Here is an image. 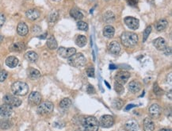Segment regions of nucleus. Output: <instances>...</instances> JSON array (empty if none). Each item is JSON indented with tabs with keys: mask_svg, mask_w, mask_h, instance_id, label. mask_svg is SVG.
I'll list each match as a JSON object with an SVG mask.
<instances>
[{
	"mask_svg": "<svg viewBox=\"0 0 172 131\" xmlns=\"http://www.w3.org/2000/svg\"><path fill=\"white\" fill-rule=\"evenodd\" d=\"M3 102L12 107H19L22 104V100L20 98H17L16 96H12V95H6L3 97Z\"/></svg>",
	"mask_w": 172,
	"mask_h": 131,
	"instance_id": "6",
	"label": "nucleus"
},
{
	"mask_svg": "<svg viewBox=\"0 0 172 131\" xmlns=\"http://www.w3.org/2000/svg\"><path fill=\"white\" fill-rule=\"evenodd\" d=\"M171 76H172V74L171 73H170L169 74V76L167 77H169V82H168V84H171V81H172V79H171ZM167 79H168V78H167Z\"/></svg>",
	"mask_w": 172,
	"mask_h": 131,
	"instance_id": "46",
	"label": "nucleus"
},
{
	"mask_svg": "<svg viewBox=\"0 0 172 131\" xmlns=\"http://www.w3.org/2000/svg\"><path fill=\"white\" fill-rule=\"evenodd\" d=\"M18 59L14 56H11V57H8L6 60V64L8 66L9 68H15L18 64Z\"/></svg>",
	"mask_w": 172,
	"mask_h": 131,
	"instance_id": "23",
	"label": "nucleus"
},
{
	"mask_svg": "<svg viewBox=\"0 0 172 131\" xmlns=\"http://www.w3.org/2000/svg\"><path fill=\"white\" fill-rule=\"evenodd\" d=\"M41 29L40 26H38V25H34L33 27V29H32V32H33V33H41Z\"/></svg>",
	"mask_w": 172,
	"mask_h": 131,
	"instance_id": "41",
	"label": "nucleus"
},
{
	"mask_svg": "<svg viewBox=\"0 0 172 131\" xmlns=\"http://www.w3.org/2000/svg\"><path fill=\"white\" fill-rule=\"evenodd\" d=\"M169 98L170 99H171V91H169Z\"/></svg>",
	"mask_w": 172,
	"mask_h": 131,
	"instance_id": "48",
	"label": "nucleus"
},
{
	"mask_svg": "<svg viewBox=\"0 0 172 131\" xmlns=\"http://www.w3.org/2000/svg\"><path fill=\"white\" fill-rule=\"evenodd\" d=\"M164 54L167 55V56H170V55L171 54V48L169 46H167L166 49L164 50Z\"/></svg>",
	"mask_w": 172,
	"mask_h": 131,
	"instance_id": "44",
	"label": "nucleus"
},
{
	"mask_svg": "<svg viewBox=\"0 0 172 131\" xmlns=\"http://www.w3.org/2000/svg\"><path fill=\"white\" fill-rule=\"evenodd\" d=\"M159 131H171L170 129H161V130H159Z\"/></svg>",
	"mask_w": 172,
	"mask_h": 131,
	"instance_id": "47",
	"label": "nucleus"
},
{
	"mask_svg": "<svg viewBox=\"0 0 172 131\" xmlns=\"http://www.w3.org/2000/svg\"><path fill=\"white\" fill-rule=\"evenodd\" d=\"M106 1H109V0H106Z\"/></svg>",
	"mask_w": 172,
	"mask_h": 131,
	"instance_id": "52",
	"label": "nucleus"
},
{
	"mask_svg": "<svg viewBox=\"0 0 172 131\" xmlns=\"http://www.w3.org/2000/svg\"><path fill=\"white\" fill-rule=\"evenodd\" d=\"M121 42L125 47L130 48L136 45L138 42V37L136 33L131 32H124L121 36Z\"/></svg>",
	"mask_w": 172,
	"mask_h": 131,
	"instance_id": "1",
	"label": "nucleus"
},
{
	"mask_svg": "<svg viewBox=\"0 0 172 131\" xmlns=\"http://www.w3.org/2000/svg\"><path fill=\"white\" fill-rule=\"evenodd\" d=\"M113 107H114L115 109L121 110L124 106V101L121 98H115L112 103Z\"/></svg>",
	"mask_w": 172,
	"mask_h": 131,
	"instance_id": "32",
	"label": "nucleus"
},
{
	"mask_svg": "<svg viewBox=\"0 0 172 131\" xmlns=\"http://www.w3.org/2000/svg\"><path fill=\"white\" fill-rule=\"evenodd\" d=\"M40 15H41V13L37 9H30V10L26 11V13H25V16L27 17L29 19L33 20V21L37 19L40 17Z\"/></svg>",
	"mask_w": 172,
	"mask_h": 131,
	"instance_id": "17",
	"label": "nucleus"
},
{
	"mask_svg": "<svg viewBox=\"0 0 172 131\" xmlns=\"http://www.w3.org/2000/svg\"><path fill=\"white\" fill-rule=\"evenodd\" d=\"M46 45L48 48L49 49H52V50H54V49H57L58 47V44L56 41V39H55L54 37H50L49 39H48V41L46 42Z\"/></svg>",
	"mask_w": 172,
	"mask_h": 131,
	"instance_id": "28",
	"label": "nucleus"
},
{
	"mask_svg": "<svg viewBox=\"0 0 172 131\" xmlns=\"http://www.w3.org/2000/svg\"><path fill=\"white\" fill-rule=\"evenodd\" d=\"M6 78H7V72H6V71H5V70L0 71V82L5 81Z\"/></svg>",
	"mask_w": 172,
	"mask_h": 131,
	"instance_id": "39",
	"label": "nucleus"
},
{
	"mask_svg": "<svg viewBox=\"0 0 172 131\" xmlns=\"http://www.w3.org/2000/svg\"><path fill=\"white\" fill-rule=\"evenodd\" d=\"M77 27L80 30L87 31L88 30V25L87 23H86L85 22H82V21H78V22H77Z\"/></svg>",
	"mask_w": 172,
	"mask_h": 131,
	"instance_id": "37",
	"label": "nucleus"
},
{
	"mask_svg": "<svg viewBox=\"0 0 172 131\" xmlns=\"http://www.w3.org/2000/svg\"><path fill=\"white\" fill-rule=\"evenodd\" d=\"M75 131H82V130H75Z\"/></svg>",
	"mask_w": 172,
	"mask_h": 131,
	"instance_id": "51",
	"label": "nucleus"
},
{
	"mask_svg": "<svg viewBox=\"0 0 172 131\" xmlns=\"http://www.w3.org/2000/svg\"><path fill=\"white\" fill-rule=\"evenodd\" d=\"M70 14H71V16L75 18L77 21H81L82 18H83V14L81 11H79L78 9L76 8H73L71 9V11H70Z\"/></svg>",
	"mask_w": 172,
	"mask_h": 131,
	"instance_id": "26",
	"label": "nucleus"
},
{
	"mask_svg": "<svg viewBox=\"0 0 172 131\" xmlns=\"http://www.w3.org/2000/svg\"><path fill=\"white\" fill-rule=\"evenodd\" d=\"M129 77H130V73L128 72L121 71L116 74V76H115V80L118 84L124 85L128 81Z\"/></svg>",
	"mask_w": 172,
	"mask_h": 131,
	"instance_id": "9",
	"label": "nucleus"
},
{
	"mask_svg": "<svg viewBox=\"0 0 172 131\" xmlns=\"http://www.w3.org/2000/svg\"><path fill=\"white\" fill-rule=\"evenodd\" d=\"M28 101L31 106L39 105L41 102V95L38 91H33V92L30 93Z\"/></svg>",
	"mask_w": 172,
	"mask_h": 131,
	"instance_id": "10",
	"label": "nucleus"
},
{
	"mask_svg": "<svg viewBox=\"0 0 172 131\" xmlns=\"http://www.w3.org/2000/svg\"><path fill=\"white\" fill-rule=\"evenodd\" d=\"M87 74L89 77H94V69L93 67H90L87 69Z\"/></svg>",
	"mask_w": 172,
	"mask_h": 131,
	"instance_id": "40",
	"label": "nucleus"
},
{
	"mask_svg": "<svg viewBox=\"0 0 172 131\" xmlns=\"http://www.w3.org/2000/svg\"><path fill=\"white\" fill-rule=\"evenodd\" d=\"M153 45L156 47V49H158L159 51H164V49L167 47V42L162 38H158L156 40L153 41Z\"/></svg>",
	"mask_w": 172,
	"mask_h": 131,
	"instance_id": "14",
	"label": "nucleus"
},
{
	"mask_svg": "<svg viewBox=\"0 0 172 131\" xmlns=\"http://www.w3.org/2000/svg\"><path fill=\"white\" fill-rule=\"evenodd\" d=\"M4 22H5V16L3 14L0 13V28L3 26Z\"/></svg>",
	"mask_w": 172,
	"mask_h": 131,
	"instance_id": "43",
	"label": "nucleus"
},
{
	"mask_svg": "<svg viewBox=\"0 0 172 131\" xmlns=\"http://www.w3.org/2000/svg\"><path fill=\"white\" fill-rule=\"evenodd\" d=\"M53 104L51 102L46 101L42 103L39 104L38 107H37V113L38 115L44 116V115H48L51 114L53 110Z\"/></svg>",
	"mask_w": 172,
	"mask_h": 131,
	"instance_id": "5",
	"label": "nucleus"
},
{
	"mask_svg": "<svg viewBox=\"0 0 172 131\" xmlns=\"http://www.w3.org/2000/svg\"><path fill=\"white\" fill-rule=\"evenodd\" d=\"M25 57L26 58V60L30 62H36L38 59V55L37 53L33 51H29L25 53Z\"/></svg>",
	"mask_w": 172,
	"mask_h": 131,
	"instance_id": "27",
	"label": "nucleus"
},
{
	"mask_svg": "<svg viewBox=\"0 0 172 131\" xmlns=\"http://www.w3.org/2000/svg\"><path fill=\"white\" fill-rule=\"evenodd\" d=\"M3 36H1L0 35V43H1V42H2V41H3Z\"/></svg>",
	"mask_w": 172,
	"mask_h": 131,
	"instance_id": "49",
	"label": "nucleus"
},
{
	"mask_svg": "<svg viewBox=\"0 0 172 131\" xmlns=\"http://www.w3.org/2000/svg\"><path fill=\"white\" fill-rule=\"evenodd\" d=\"M68 64L71 66L75 68H81L86 64V58L82 53H75V54L68 58Z\"/></svg>",
	"mask_w": 172,
	"mask_h": 131,
	"instance_id": "3",
	"label": "nucleus"
},
{
	"mask_svg": "<svg viewBox=\"0 0 172 131\" xmlns=\"http://www.w3.org/2000/svg\"><path fill=\"white\" fill-rule=\"evenodd\" d=\"M17 32L20 36H22V37L27 35L28 32H29V28H28L27 25L25 24V22L18 23V27H17Z\"/></svg>",
	"mask_w": 172,
	"mask_h": 131,
	"instance_id": "16",
	"label": "nucleus"
},
{
	"mask_svg": "<svg viewBox=\"0 0 172 131\" xmlns=\"http://www.w3.org/2000/svg\"><path fill=\"white\" fill-rule=\"evenodd\" d=\"M99 126H101L103 128H109L113 125L114 123V118L112 115H106L102 116L99 119Z\"/></svg>",
	"mask_w": 172,
	"mask_h": 131,
	"instance_id": "7",
	"label": "nucleus"
},
{
	"mask_svg": "<svg viewBox=\"0 0 172 131\" xmlns=\"http://www.w3.org/2000/svg\"><path fill=\"white\" fill-rule=\"evenodd\" d=\"M75 43L79 47L85 46L86 44H87V38H86V37L82 35L78 36L76 39H75Z\"/></svg>",
	"mask_w": 172,
	"mask_h": 131,
	"instance_id": "30",
	"label": "nucleus"
},
{
	"mask_svg": "<svg viewBox=\"0 0 172 131\" xmlns=\"http://www.w3.org/2000/svg\"><path fill=\"white\" fill-rule=\"evenodd\" d=\"M148 113L152 118H159L160 115H161L162 113V108L161 107L158 105V104H152L149 109H148Z\"/></svg>",
	"mask_w": 172,
	"mask_h": 131,
	"instance_id": "12",
	"label": "nucleus"
},
{
	"mask_svg": "<svg viewBox=\"0 0 172 131\" xmlns=\"http://www.w3.org/2000/svg\"><path fill=\"white\" fill-rule=\"evenodd\" d=\"M153 91L156 94V96H160L164 94V90L162 89L161 87H159L157 83H155L153 85Z\"/></svg>",
	"mask_w": 172,
	"mask_h": 131,
	"instance_id": "35",
	"label": "nucleus"
},
{
	"mask_svg": "<svg viewBox=\"0 0 172 131\" xmlns=\"http://www.w3.org/2000/svg\"><path fill=\"white\" fill-rule=\"evenodd\" d=\"M125 23L130 30H136L139 28V20L133 17H126L125 18Z\"/></svg>",
	"mask_w": 172,
	"mask_h": 131,
	"instance_id": "11",
	"label": "nucleus"
},
{
	"mask_svg": "<svg viewBox=\"0 0 172 131\" xmlns=\"http://www.w3.org/2000/svg\"><path fill=\"white\" fill-rule=\"evenodd\" d=\"M87 91V92L89 93V94H94V93H95V89H94V87L90 84L88 85Z\"/></svg>",
	"mask_w": 172,
	"mask_h": 131,
	"instance_id": "42",
	"label": "nucleus"
},
{
	"mask_svg": "<svg viewBox=\"0 0 172 131\" xmlns=\"http://www.w3.org/2000/svg\"><path fill=\"white\" fill-rule=\"evenodd\" d=\"M114 33L115 30L112 25H106L104 28L103 34L107 38H112L114 36Z\"/></svg>",
	"mask_w": 172,
	"mask_h": 131,
	"instance_id": "24",
	"label": "nucleus"
},
{
	"mask_svg": "<svg viewBox=\"0 0 172 131\" xmlns=\"http://www.w3.org/2000/svg\"><path fill=\"white\" fill-rule=\"evenodd\" d=\"M12 126V123L8 119L0 120V128L2 130H8Z\"/></svg>",
	"mask_w": 172,
	"mask_h": 131,
	"instance_id": "31",
	"label": "nucleus"
},
{
	"mask_svg": "<svg viewBox=\"0 0 172 131\" xmlns=\"http://www.w3.org/2000/svg\"><path fill=\"white\" fill-rule=\"evenodd\" d=\"M136 107V105H133V104H130V105H128V107H126L125 110H128L129 109H131V108H133V107Z\"/></svg>",
	"mask_w": 172,
	"mask_h": 131,
	"instance_id": "45",
	"label": "nucleus"
},
{
	"mask_svg": "<svg viewBox=\"0 0 172 131\" xmlns=\"http://www.w3.org/2000/svg\"><path fill=\"white\" fill-rule=\"evenodd\" d=\"M125 129L127 131H137L139 130V125L136 121H128L125 125Z\"/></svg>",
	"mask_w": 172,
	"mask_h": 131,
	"instance_id": "19",
	"label": "nucleus"
},
{
	"mask_svg": "<svg viewBox=\"0 0 172 131\" xmlns=\"http://www.w3.org/2000/svg\"><path fill=\"white\" fill-rule=\"evenodd\" d=\"M25 49V45L23 42H16L11 45L10 50L11 52H22Z\"/></svg>",
	"mask_w": 172,
	"mask_h": 131,
	"instance_id": "22",
	"label": "nucleus"
},
{
	"mask_svg": "<svg viewBox=\"0 0 172 131\" xmlns=\"http://www.w3.org/2000/svg\"><path fill=\"white\" fill-rule=\"evenodd\" d=\"M52 1H53V2H60V0H52Z\"/></svg>",
	"mask_w": 172,
	"mask_h": 131,
	"instance_id": "50",
	"label": "nucleus"
},
{
	"mask_svg": "<svg viewBox=\"0 0 172 131\" xmlns=\"http://www.w3.org/2000/svg\"><path fill=\"white\" fill-rule=\"evenodd\" d=\"M114 90L116 92L118 93V95H122L124 91H125V88H124L122 84L116 82L114 84Z\"/></svg>",
	"mask_w": 172,
	"mask_h": 131,
	"instance_id": "36",
	"label": "nucleus"
},
{
	"mask_svg": "<svg viewBox=\"0 0 172 131\" xmlns=\"http://www.w3.org/2000/svg\"><path fill=\"white\" fill-rule=\"evenodd\" d=\"M155 130V124L152 120V118L147 117L144 120V130L153 131Z\"/></svg>",
	"mask_w": 172,
	"mask_h": 131,
	"instance_id": "18",
	"label": "nucleus"
},
{
	"mask_svg": "<svg viewBox=\"0 0 172 131\" xmlns=\"http://www.w3.org/2000/svg\"><path fill=\"white\" fill-rule=\"evenodd\" d=\"M13 113V108L7 104H2L0 105V116L3 118L10 117Z\"/></svg>",
	"mask_w": 172,
	"mask_h": 131,
	"instance_id": "13",
	"label": "nucleus"
},
{
	"mask_svg": "<svg viewBox=\"0 0 172 131\" xmlns=\"http://www.w3.org/2000/svg\"><path fill=\"white\" fill-rule=\"evenodd\" d=\"M151 31H152V26H151V25L147 26V27L145 30L144 33H143V41H144V42L146 41V40H147V38H148V36L150 34Z\"/></svg>",
	"mask_w": 172,
	"mask_h": 131,
	"instance_id": "38",
	"label": "nucleus"
},
{
	"mask_svg": "<svg viewBox=\"0 0 172 131\" xmlns=\"http://www.w3.org/2000/svg\"><path fill=\"white\" fill-rule=\"evenodd\" d=\"M115 19L114 14L112 11H107L106 14H104V20L106 22H113Z\"/></svg>",
	"mask_w": 172,
	"mask_h": 131,
	"instance_id": "33",
	"label": "nucleus"
},
{
	"mask_svg": "<svg viewBox=\"0 0 172 131\" xmlns=\"http://www.w3.org/2000/svg\"><path fill=\"white\" fill-rule=\"evenodd\" d=\"M99 123L98 119L94 117H87L83 121L84 131H98Z\"/></svg>",
	"mask_w": 172,
	"mask_h": 131,
	"instance_id": "4",
	"label": "nucleus"
},
{
	"mask_svg": "<svg viewBox=\"0 0 172 131\" xmlns=\"http://www.w3.org/2000/svg\"><path fill=\"white\" fill-rule=\"evenodd\" d=\"M109 50L113 54H118L121 51V45L118 41H112L109 45Z\"/></svg>",
	"mask_w": 172,
	"mask_h": 131,
	"instance_id": "20",
	"label": "nucleus"
},
{
	"mask_svg": "<svg viewBox=\"0 0 172 131\" xmlns=\"http://www.w3.org/2000/svg\"><path fill=\"white\" fill-rule=\"evenodd\" d=\"M167 26H168V22H167V20L165 19L159 20L158 22L155 24L156 30H157V31H159V32H161V31L165 30L167 29Z\"/></svg>",
	"mask_w": 172,
	"mask_h": 131,
	"instance_id": "21",
	"label": "nucleus"
},
{
	"mask_svg": "<svg viewBox=\"0 0 172 131\" xmlns=\"http://www.w3.org/2000/svg\"><path fill=\"white\" fill-rule=\"evenodd\" d=\"M71 106V99L68 98H64L60 103V107L63 110H68Z\"/></svg>",
	"mask_w": 172,
	"mask_h": 131,
	"instance_id": "29",
	"label": "nucleus"
},
{
	"mask_svg": "<svg viewBox=\"0 0 172 131\" xmlns=\"http://www.w3.org/2000/svg\"><path fill=\"white\" fill-rule=\"evenodd\" d=\"M28 76L31 79H37L41 77V72L37 69L30 68L28 69Z\"/></svg>",
	"mask_w": 172,
	"mask_h": 131,
	"instance_id": "25",
	"label": "nucleus"
},
{
	"mask_svg": "<svg viewBox=\"0 0 172 131\" xmlns=\"http://www.w3.org/2000/svg\"><path fill=\"white\" fill-rule=\"evenodd\" d=\"M11 90L15 96H25L29 91V86L22 81H17L14 82L11 86Z\"/></svg>",
	"mask_w": 172,
	"mask_h": 131,
	"instance_id": "2",
	"label": "nucleus"
},
{
	"mask_svg": "<svg viewBox=\"0 0 172 131\" xmlns=\"http://www.w3.org/2000/svg\"><path fill=\"white\" fill-rule=\"evenodd\" d=\"M58 53L60 57L63 58H67L68 59L71 57H72L75 53H76V49L75 48H68L66 49L64 47H60L58 49Z\"/></svg>",
	"mask_w": 172,
	"mask_h": 131,
	"instance_id": "8",
	"label": "nucleus"
},
{
	"mask_svg": "<svg viewBox=\"0 0 172 131\" xmlns=\"http://www.w3.org/2000/svg\"><path fill=\"white\" fill-rule=\"evenodd\" d=\"M141 89V84L137 80H133L128 84V90L133 94L139 92Z\"/></svg>",
	"mask_w": 172,
	"mask_h": 131,
	"instance_id": "15",
	"label": "nucleus"
},
{
	"mask_svg": "<svg viewBox=\"0 0 172 131\" xmlns=\"http://www.w3.org/2000/svg\"><path fill=\"white\" fill-rule=\"evenodd\" d=\"M58 18H59V14H58L57 11H52L49 17V22H50L51 24H54L55 22L57 21Z\"/></svg>",
	"mask_w": 172,
	"mask_h": 131,
	"instance_id": "34",
	"label": "nucleus"
}]
</instances>
